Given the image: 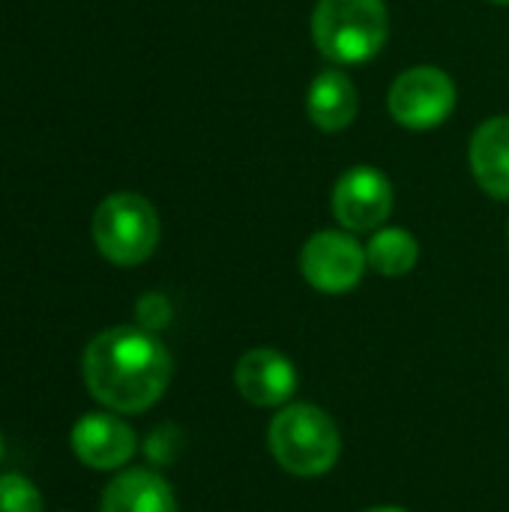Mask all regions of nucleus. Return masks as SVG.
I'll use <instances>...</instances> for the list:
<instances>
[{"label": "nucleus", "instance_id": "18", "mask_svg": "<svg viewBox=\"0 0 509 512\" xmlns=\"http://www.w3.org/2000/svg\"><path fill=\"white\" fill-rule=\"evenodd\" d=\"M0 459H3V435H0Z\"/></svg>", "mask_w": 509, "mask_h": 512}, {"label": "nucleus", "instance_id": "3", "mask_svg": "<svg viewBox=\"0 0 509 512\" xmlns=\"http://www.w3.org/2000/svg\"><path fill=\"white\" fill-rule=\"evenodd\" d=\"M390 36L384 0H318L312 12L315 48L342 66L366 63L381 54Z\"/></svg>", "mask_w": 509, "mask_h": 512}, {"label": "nucleus", "instance_id": "15", "mask_svg": "<svg viewBox=\"0 0 509 512\" xmlns=\"http://www.w3.org/2000/svg\"><path fill=\"white\" fill-rule=\"evenodd\" d=\"M135 318H138V327H144L150 333L165 330L171 324V303H168V297L156 294V291L144 294L138 300V306H135Z\"/></svg>", "mask_w": 509, "mask_h": 512}, {"label": "nucleus", "instance_id": "5", "mask_svg": "<svg viewBox=\"0 0 509 512\" xmlns=\"http://www.w3.org/2000/svg\"><path fill=\"white\" fill-rule=\"evenodd\" d=\"M456 99H459L456 84L444 69L414 66V69H405L393 81L390 96H387V108L399 126L414 129V132H426V129L441 126L453 114Z\"/></svg>", "mask_w": 509, "mask_h": 512}, {"label": "nucleus", "instance_id": "1", "mask_svg": "<svg viewBox=\"0 0 509 512\" xmlns=\"http://www.w3.org/2000/svg\"><path fill=\"white\" fill-rule=\"evenodd\" d=\"M174 360L165 342L144 327H111L90 339L81 375L90 396L114 414L153 408L171 384Z\"/></svg>", "mask_w": 509, "mask_h": 512}, {"label": "nucleus", "instance_id": "12", "mask_svg": "<svg viewBox=\"0 0 509 512\" xmlns=\"http://www.w3.org/2000/svg\"><path fill=\"white\" fill-rule=\"evenodd\" d=\"M471 171L483 192L509 201V117H492L471 138Z\"/></svg>", "mask_w": 509, "mask_h": 512}, {"label": "nucleus", "instance_id": "17", "mask_svg": "<svg viewBox=\"0 0 509 512\" xmlns=\"http://www.w3.org/2000/svg\"><path fill=\"white\" fill-rule=\"evenodd\" d=\"M489 3H498V6H509V0H489Z\"/></svg>", "mask_w": 509, "mask_h": 512}, {"label": "nucleus", "instance_id": "14", "mask_svg": "<svg viewBox=\"0 0 509 512\" xmlns=\"http://www.w3.org/2000/svg\"><path fill=\"white\" fill-rule=\"evenodd\" d=\"M0 512H45L36 483L24 474H0Z\"/></svg>", "mask_w": 509, "mask_h": 512}, {"label": "nucleus", "instance_id": "20", "mask_svg": "<svg viewBox=\"0 0 509 512\" xmlns=\"http://www.w3.org/2000/svg\"><path fill=\"white\" fill-rule=\"evenodd\" d=\"M60 512H69V510H60Z\"/></svg>", "mask_w": 509, "mask_h": 512}, {"label": "nucleus", "instance_id": "7", "mask_svg": "<svg viewBox=\"0 0 509 512\" xmlns=\"http://www.w3.org/2000/svg\"><path fill=\"white\" fill-rule=\"evenodd\" d=\"M393 210V183L372 165L348 168L333 186V216L348 231H375Z\"/></svg>", "mask_w": 509, "mask_h": 512}, {"label": "nucleus", "instance_id": "4", "mask_svg": "<svg viewBox=\"0 0 509 512\" xmlns=\"http://www.w3.org/2000/svg\"><path fill=\"white\" fill-rule=\"evenodd\" d=\"M93 243L117 267L144 264L159 246L156 207L138 192H114L93 213Z\"/></svg>", "mask_w": 509, "mask_h": 512}, {"label": "nucleus", "instance_id": "2", "mask_svg": "<svg viewBox=\"0 0 509 512\" xmlns=\"http://www.w3.org/2000/svg\"><path fill=\"white\" fill-rule=\"evenodd\" d=\"M267 447L282 471L294 477H324L342 456V435L324 408L291 402L270 420Z\"/></svg>", "mask_w": 509, "mask_h": 512}, {"label": "nucleus", "instance_id": "11", "mask_svg": "<svg viewBox=\"0 0 509 512\" xmlns=\"http://www.w3.org/2000/svg\"><path fill=\"white\" fill-rule=\"evenodd\" d=\"M360 93L342 69H324L309 84L306 114L321 132H342L357 120Z\"/></svg>", "mask_w": 509, "mask_h": 512}, {"label": "nucleus", "instance_id": "6", "mask_svg": "<svg viewBox=\"0 0 509 512\" xmlns=\"http://www.w3.org/2000/svg\"><path fill=\"white\" fill-rule=\"evenodd\" d=\"M366 267V249L348 231H318L300 252V273L321 294L354 291Z\"/></svg>", "mask_w": 509, "mask_h": 512}, {"label": "nucleus", "instance_id": "9", "mask_svg": "<svg viewBox=\"0 0 509 512\" xmlns=\"http://www.w3.org/2000/svg\"><path fill=\"white\" fill-rule=\"evenodd\" d=\"M237 393L258 408H285L297 393V369L276 348H252L234 366Z\"/></svg>", "mask_w": 509, "mask_h": 512}, {"label": "nucleus", "instance_id": "19", "mask_svg": "<svg viewBox=\"0 0 509 512\" xmlns=\"http://www.w3.org/2000/svg\"><path fill=\"white\" fill-rule=\"evenodd\" d=\"M507 240H509V225H507Z\"/></svg>", "mask_w": 509, "mask_h": 512}, {"label": "nucleus", "instance_id": "16", "mask_svg": "<svg viewBox=\"0 0 509 512\" xmlns=\"http://www.w3.org/2000/svg\"><path fill=\"white\" fill-rule=\"evenodd\" d=\"M366 512H408V510H402V507H372V510H366Z\"/></svg>", "mask_w": 509, "mask_h": 512}, {"label": "nucleus", "instance_id": "10", "mask_svg": "<svg viewBox=\"0 0 509 512\" xmlns=\"http://www.w3.org/2000/svg\"><path fill=\"white\" fill-rule=\"evenodd\" d=\"M99 512H177V498L162 474L126 468L105 486Z\"/></svg>", "mask_w": 509, "mask_h": 512}, {"label": "nucleus", "instance_id": "13", "mask_svg": "<svg viewBox=\"0 0 509 512\" xmlns=\"http://www.w3.org/2000/svg\"><path fill=\"white\" fill-rule=\"evenodd\" d=\"M417 258H420L417 237L405 228H381L372 234V240L366 246L369 267L390 279L411 273L417 267Z\"/></svg>", "mask_w": 509, "mask_h": 512}, {"label": "nucleus", "instance_id": "8", "mask_svg": "<svg viewBox=\"0 0 509 512\" xmlns=\"http://www.w3.org/2000/svg\"><path fill=\"white\" fill-rule=\"evenodd\" d=\"M69 444L81 465L93 471H120L132 462L138 450V435L114 411H96L78 417Z\"/></svg>", "mask_w": 509, "mask_h": 512}]
</instances>
